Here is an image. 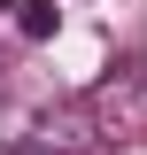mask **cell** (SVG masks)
I'll return each instance as SVG.
<instances>
[{"mask_svg": "<svg viewBox=\"0 0 147 155\" xmlns=\"http://www.w3.org/2000/svg\"><path fill=\"white\" fill-rule=\"evenodd\" d=\"M93 116H101V140H132L147 124V70H116V78H101L93 85Z\"/></svg>", "mask_w": 147, "mask_h": 155, "instance_id": "cell-1", "label": "cell"}, {"mask_svg": "<svg viewBox=\"0 0 147 155\" xmlns=\"http://www.w3.org/2000/svg\"><path fill=\"white\" fill-rule=\"evenodd\" d=\"M16 31L23 39H54L62 31V8H54V0H16Z\"/></svg>", "mask_w": 147, "mask_h": 155, "instance_id": "cell-2", "label": "cell"}, {"mask_svg": "<svg viewBox=\"0 0 147 155\" xmlns=\"http://www.w3.org/2000/svg\"><path fill=\"white\" fill-rule=\"evenodd\" d=\"M16 155H62V147H47V140H23V147H16Z\"/></svg>", "mask_w": 147, "mask_h": 155, "instance_id": "cell-3", "label": "cell"}]
</instances>
